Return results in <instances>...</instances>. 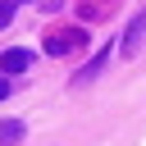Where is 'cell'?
Listing matches in <instances>:
<instances>
[{
    "instance_id": "cell-1",
    "label": "cell",
    "mask_w": 146,
    "mask_h": 146,
    "mask_svg": "<svg viewBox=\"0 0 146 146\" xmlns=\"http://www.w3.org/2000/svg\"><path fill=\"white\" fill-rule=\"evenodd\" d=\"M87 46V32L82 27H55L46 36V55H68V50H82Z\"/></svg>"
},
{
    "instance_id": "cell-2",
    "label": "cell",
    "mask_w": 146,
    "mask_h": 146,
    "mask_svg": "<svg viewBox=\"0 0 146 146\" xmlns=\"http://www.w3.org/2000/svg\"><path fill=\"white\" fill-rule=\"evenodd\" d=\"M141 41H146V14H137V18L128 23V41H123V55L132 59V55L141 50Z\"/></svg>"
},
{
    "instance_id": "cell-3",
    "label": "cell",
    "mask_w": 146,
    "mask_h": 146,
    "mask_svg": "<svg viewBox=\"0 0 146 146\" xmlns=\"http://www.w3.org/2000/svg\"><path fill=\"white\" fill-rule=\"evenodd\" d=\"M32 64V50H5L0 55V73H23Z\"/></svg>"
},
{
    "instance_id": "cell-4",
    "label": "cell",
    "mask_w": 146,
    "mask_h": 146,
    "mask_svg": "<svg viewBox=\"0 0 146 146\" xmlns=\"http://www.w3.org/2000/svg\"><path fill=\"white\" fill-rule=\"evenodd\" d=\"M23 123L18 119H0V146H23Z\"/></svg>"
},
{
    "instance_id": "cell-5",
    "label": "cell",
    "mask_w": 146,
    "mask_h": 146,
    "mask_svg": "<svg viewBox=\"0 0 146 146\" xmlns=\"http://www.w3.org/2000/svg\"><path fill=\"white\" fill-rule=\"evenodd\" d=\"M105 64H110V50H100V55H96V59H91V64H87V68L78 73V82H91V78H96V73L105 68Z\"/></svg>"
},
{
    "instance_id": "cell-6",
    "label": "cell",
    "mask_w": 146,
    "mask_h": 146,
    "mask_svg": "<svg viewBox=\"0 0 146 146\" xmlns=\"http://www.w3.org/2000/svg\"><path fill=\"white\" fill-rule=\"evenodd\" d=\"M18 5H23V0H0V32L14 23V9H18Z\"/></svg>"
},
{
    "instance_id": "cell-7",
    "label": "cell",
    "mask_w": 146,
    "mask_h": 146,
    "mask_svg": "<svg viewBox=\"0 0 146 146\" xmlns=\"http://www.w3.org/2000/svg\"><path fill=\"white\" fill-rule=\"evenodd\" d=\"M5 96H9V78H0V100H5Z\"/></svg>"
}]
</instances>
